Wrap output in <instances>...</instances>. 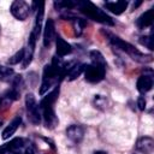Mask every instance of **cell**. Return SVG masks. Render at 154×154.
<instances>
[{"mask_svg": "<svg viewBox=\"0 0 154 154\" xmlns=\"http://www.w3.org/2000/svg\"><path fill=\"white\" fill-rule=\"evenodd\" d=\"M85 66L87 65H84V64H77V65H73L72 67H70L69 69V72H67V79L69 81L76 79L82 72H84Z\"/></svg>", "mask_w": 154, "mask_h": 154, "instance_id": "cell-15", "label": "cell"}, {"mask_svg": "<svg viewBox=\"0 0 154 154\" xmlns=\"http://www.w3.org/2000/svg\"><path fill=\"white\" fill-rule=\"evenodd\" d=\"M106 105V99L101 95H97L95 97V107H101V106H105Z\"/></svg>", "mask_w": 154, "mask_h": 154, "instance_id": "cell-20", "label": "cell"}, {"mask_svg": "<svg viewBox=\"0 0 154 154\" xmlns=\"http://www.w3.org/2000/svg\"><path fill=\"white\" fill-rule=\"evenodd\" d=\"M6 152H7V143L0 147V154H6Z\"/></svg>", "mask_w": 154, "mask_h": 154, "instance_id": "cell-23", "label": "cell"}, {"mask_svg": "<svg viewBox=\"0 0 154 154\" xmlns=\"http://www.w3.org/2000/svg\"><path fill=\"white\" fill-rule=\"evenodd\" d=\"M141 4H142V1H137L136 4H134V8H136V7H138V6L141 5Z\"/></svg>", "mask_w": 154, "mask_h": 154, "instance_id": "cell-25", "label": "cell"}, {"mask_svg": "<svg viewBox=\"0 0 154 154\" xmlns=\"http://www.w3.org/2000/svg\"><path fill=\"white\" fill-rule=\"evenodd\" d=\"M25 106H26V113L28 118L30 122L35 125L40 124L41 122V113H40V107L36 102V99L32 94H28L25 96Z\"/></svg>", "mask_w": 154, "mask_h": 154, "instance_id": "cell-4", "label": "cell"}, {"mask_svg": "<svg viewBox=\"0 0 154 154\" xmlns=\"http://www.w3.org/2000/svg\"><path fill=\"white\" fill-rule=\"evenodd\" d=\"M55 46H57V54L59 57H65L72 52V47L60 36L55 37Z\"/></svg>", "mask_w": 154, "mask_h": 154, "instance_id": "cell-13", "label": "cell"}, {"mask_svg": "<svg viewBox=\"0 0 154 154\" xmlns=\"http://www.w3.org/2000/svg\"><path fill=\"white\" fill-rule=\"evenodd\" d=\"M20 123H22V118L20 117H16L5 129H4V131H2V134H1V136H2V138L4 140H7V138H10L16 131H17V129L19 128V125H20Z\"/></svg>", "mask_w": 154, "mask_h": 154, "instance_id": "cell-14", "label": "cell"}, {"mask_svg": "<svg viewBox=\"0 0 154 154\" xmlns=\"http://www.w3.org/2000/svg\"><path fill=\"white\" fill-rule=\"evenodd\" d=\"M84 25H85V23H84L82 19H79V18H75V20H73V28H75L77 35L81 34V31H82V29L84 28Z\"/></svg>", "mask_w": 154, "mask_h": 154, "instance_id": "cell-19", "label": "cell"}, {"mask_svg": "<svg viewBox=\"0 0 154 154\" xmlns=\"http://www.w3.org/2000/svg\"><path fill=\"white\" fill-rule=\"evenodd\" d=\"M136 87H137V90L141 94L148 93L153 88V77L150 75H142V76H140L138 79H137Z\"/></svg>", "mask_w": 154, "mask_h": 154, "instance_id": "cell-10", "label": "cell"}, {"mask_svg": "<svg viewBox=\"0 0 154 154\" xmlns=\"http://www.w3.org/2000/svg\"><path fill=\"white\" fill-rule=\"evenodd\" d=\"M108 41L112 43V46H114L116 48L123 51L124 53H126L131 59L138 61V63H149L152 61V57L148 54H143L142 52H140L137 48H135V46H132L131 43L122 40L118 36H114L112 34H108Z\"/></svg>", "mask_w": 154, "mask_h": 154, "instance_id": "cell-2", "label": "cell"}, {"mask_svg": "<svg viewBox=\"0 0 154 154\" xmlns=\"http://www.w3.org/2000/svg\"><path fill=\"white\" fill-rule=\"evenodd\" d=\"M105 73H106V66L103 65L91 64V65H87L84 69V77L90 83H97L102 81Z\"/></svg>", "mask_w": 154, "mask_h": 154, "instance_id": "cell-5", "label": "cell"}, {"mask_svg": "<svg viewBox=\"0 0 154 154\" xmlns=\"http://www.w3.org/2000/svg\"><path fill=\"white\" fill-rule=\"evenodd\" d=\"M128 4L129 2L124 1V0H120V1H107V2H105V8L111 11L114 14H120L126 10Z\"/></svg>", "mask_w": 154, "mask_h": 154, "instance_id": "cell-11", "label": "cell"}, {"mask_svg": "<svg viewBox=\"0 0 154 154\" xmlns=\"http://www.w3.org/2000/svg\"><path fill=\"white\" fill-rule=\"evenodd\" d=\"M89 57L91 59V64H97V65H103L106 66V61L103 59V55L99 51H91L89 53Z\"/></svg>", "mask_w": 154, "mask_h": 154, "instance_id": "cell-16", "label": "cell"}, {"mask_svg": "<svg viewBox=\"0 0 154 154\" xmlns=\"http://www.w3.org/2000/svg\"><path fill=\"white\" fill-rule=\"evenodd\" d=\"M2 102H4V97H0V107H1V105H2Z\"/></svg>", "mask_w": 154, "mask_h": 154, "instance_id": "cell-26", "label": "cell"}, {"mask_svg": "<svg viewBox=\"0 0 154 154\" xmlns=\"http://www.w3.org/2000/svg\"><path fill=\"white\" fill-rule=\"evenodd\" d=\"M0 30H1V28H0Z\"/></svg>", "mask_w": 154, "mask_h": 154, "instance_id": "cell-27", "label": "cell"}, {"mask_svg": "<svg viewBox=\"0 0 154 154\" xmlns=\"http://www.w3.org/2000/svg\"><path fill=\"white\" fill-rule=\"evenodd\" d=\"M24 52H25V49H20V51H18L13 57H11L10 59H8V64L10 65H14V64H18L19 61H23V59H24Z\"/></svg>", "mask_w": 154, "mask_h": 154, "instance_id": "cell-17", "label": "cell"}, {"mask_svg": "<svg viewBox=\"0 0 154 154\" xmlns=\"http://www.w3.org/2000/svg\"><path fill=\"white\" fill-rule=\"evenodd\" d=\"M12 16L19 20H24L29 17V13H30V6L28 2L23 1V0H17V1H13L12 5H11V8H10Z\"/></svg>", "mask_w": 154, "mask_h": 154, "instance_id": "cell-6", "label": "cell"}, {"mask_svg": "<svg viewBox=\"0 0 154 154\" xmlns=\"http://www.w3.org/2000/svg\"><path fill=\"white\" fill-rule=\"evenodd\" d=\"M137 106H138V108H140L141 111H143V109L146 108V99H144V96H140V97H138V100H137Z\"/></svg>", "mask_w": 154, "mask_h": 154, "instance_id": "cell-21", "label": "cell"}, {"mask_svg": "<svg viewBox=\"0 0 154 154\" xmlns=\"http://www.w3.org/2000/svg\"><path fill=\"white\" fill-rule=\"evenodd\" d=\"M55 38V26L54 22L52 19H48L45 25V31H43V45L46 47H49L53 40Z\"/></svg>", "mask_w": 154, "mask_h": 154, "instance_id": "cell-9", "label": "cell"}, {"mask_svg": "<svg viewBox=\"0 0 154 154\" xmlns=\"http://www.w3.org/2000/svg\"><path fill=\"white\" fill-rule=\"evenodd\" d=\"M140 42H141V45L146 46V47L149 48L150 51L154 49V48H153V38H152V36H142V37L140 38Z\"/></svg>", "mask_w": 154, "mask_h": 154, "instance_id": "cell-18", "label": "cell"}, {"mask_svg": "<svg viewBox=\"0 0 154 154\" xmlns=\"http://www.w3.org/2000/svg\"><path fill=\"white\" fill-rule=\"evenodd\" d=\"M153 13H154V10L153 8H149L148 11H146L144 13H142L137 20H136V25L138 29H144L147 26H150L152 23H153Z\"/></svg>", "mask_w": 154, "mask_h": 154, "instance_id": "cell-12", "label": "cell"}, {"mask_svg": "<svg viewBox=\"0 0 154 154\" xmlns=\"http://www.w3.org/2000/svg\"><path fill=\"white\" fill-rule=\"evenodd\" d=\"M94 154H108V153L103 152V150H96V152H94Z\"/></svg>", "mask_w": 154, "mask_h": 154, "instance_id": "cell-24", "label": "cell"}, {"mask_svg": "<svg viewBox=\"0 0 154 154\" xmlns=\"http://www.w3.org/2000/svg\"><path fill=\"white\" fill-rule=\"evenodd\" d=\"M66 135L72 142L78 143L84 137V128L81 125H70L66 129Z\"/></svg>", "mask_w": 154, "mask_h": 154, "instance_id": "cell-8", "label": "cell"}, {"mask_svg": "<svg viewBox=\"0 0 154 154\" xmlns=\"http://www.w3.org/2000/svg\"><path fill=\"white\" fill-rule=\"evenodd\" d=\"M76 6L79 8V11L82 13H84L87 17H89L90 19L106 24V25H113L114 22L112 20V18L109 16H107L102 10H100L97 6H95L93 2L90 1H77Z\"/></svg>", "mask_w": 154, "mask_h": 154, "instance_id": "cell-3", "label": "cell"}, {"mask_svg": "<svg viewBox=\"0 0 154 154\" xmlns=\"http://www.w3.org/2000/svg\"><path fill=\"white\" fill-rule=\"evenodd\" d=\"M24 154H35V152H34V148L31 147V146H29L25 150H24Z\"/></svg>", "mask_w": 154, "mask_h": 154, "instance_id": "cell-22", "label": "cell"}, {"mask_svg": "<svg viewBox=\"0 0 154 154\" xmlns=\"http://www.w3.org/2000/svg\"><path fill=\"white\" fill-rule=\"evenodd\" d=\"M59 95V87H57L53 91H51L38 105L40 109L42 111V117L45 120V125L46 128H54L58 123V119L55 117V112H54V102L57 100Z\"/></svg>", "mask_w": 154, "mask_h": 154, "instance_id": "cell-1", "label": "cell"}, {"mask_svg": "<svg viewBox=\"0 0 154 154\" xmlns=\"http://www.w3.org/2000/svg\"><path fill=\"white\" fill-rule=\"evenodd\" d=\"M136 149L142 154H152L154 150V140L152 137H141L136 143Z\"/></svg>", "mask_w": 154, "mask_h": 154, "instance_id": "cell-7", "label": "cell"}]
</instances>
